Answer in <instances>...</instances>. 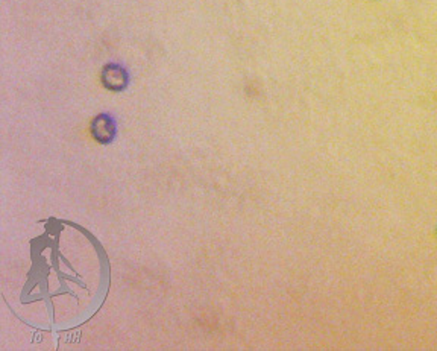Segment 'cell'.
<instances>
[{
	"label": "cell",
	"mask_w": 437,
	"mask_h": 351,
	"mask_svg": "<svg viewBox=\"0 0 437 351\" xmlns=\"http://www.w3.org/2000/svg\"><path fill=\"white\" fill-rule=\"evenodd\" d=\"M92 134L99 143H109L116 134L114 120L107 114H99L94 117L92 122Z\"/></svg>",
	"instance_id": "cell-2"
},
{
	"label": "cell",
	"mask_w": 437,
	"mask_h": 351,
	"mask_svg": "<svg viewBox=\"0 0 437 351\" xmlns=\"http://www.w3.org/2000/svg\"><path fill=\"white\" fill-rule=\"evenodd\" d=\"M102 84L108 90L120 92L128 86V72L119 64H107L102 70Z\"/></svg>",
	"instance_id": "cell-1"
}]
</instances>
